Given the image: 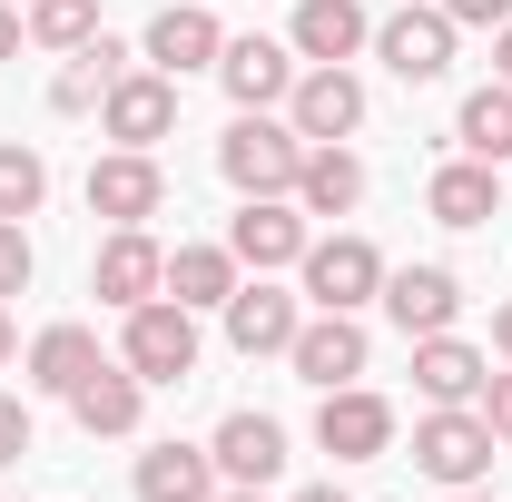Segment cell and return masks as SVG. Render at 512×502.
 Returning a JSON list of instances; mask_svg holds the SVG:
<instances>
[{"mask_svg":"<svg viewBox=\"0 0 512 502\" xmlns=\"http://www.w3.org/2000/svg\"><path fill=\"white\" fill-rule=\"evenodd\" d=\"M296 168H306V138L276 109H237V128L217 138V178L237 197H296Z\"/></svg>","mask_w":512,"mask_h":502,"instance_id":"cell-1","label":"cell"},{"mask_svg":"<svg viewBox=\"0 0 512 502\" xmlns=\"http://www.w3.org/2000/svg\"><path fill=\"white\" fill-rule=\"evenodd\" d=\"M493 424L473 414V404H424V424H414V473L424 483H444V493H473L483 473H493Z\"/></svg>","mask_w":512,"mask_h":502,"instance_id":"cell-2","label":"cell"},{"mask_svg":"<svg viewBox=\"0 0 512 502\" xmlns=\"http://www.w3.org/2000/svg\"><path fill=\"white\" fill-rule=\"evenodd\" d=\"M119 365H128L138 384H188V375H197V315L178 306V296H148V306H128Z\"/></svg>","mask_w":512,"mask_h":502,"instance_id":"cell-3","label":"cell"},{"mask_svg":"<svg viewBox=\"0 0 512 502\" xmlns=\"http://www.w3.org/2000/svg\"><path fill=\"white\" fill-rule=\"evenodd\" d=\"M296 276H306V306H325V315H365L384 296L375 237H316V247L296 256Z\"/></svg>","mask_w":512,"mask_h":502,"instance_id":"cell-4","label":"cell"},{"mask_svg":"<svg viewBox=\"0 0 512 502\" xmlns=\"http://www.w3.org/2000/svg\"><path fill=\"white\" fill-rule=\"evenodd\" d=\"M89 296L99 306H148V296H168V247L148 237V227H109V247L89 256Z\"/></svg>","mask_w":512,"mask_h":502,"instance_id":"cell-5","label":"cell"},{"mask_svg":"<svg viewBox=\"0 0 512 502\" xmlns=\"http://www.w3.org/2000/svg\"><path fill=\"white\" fill-rule=\"evenodd\" d=\"M227 247H237V266L276 276V266H296V256L316 247V227H306V207H296V197H247V207L227 217Z\"/></svg>","mask_w":512,"mask_h":502,"instance_id":"cell-6","label":"cell"},{"mask_svg":"<svg viewBox=\"0 0 512 502\" xmlns=\"http://www.w3.org/2000/svg\"><path fill=\"white\" fill-rule=\"evenodd\" d=\"M99 128H109L119 148H158V138L178 128V79L138 60L128 79H109V99H99Z\"/></svg>","mask_w":512,"mask_h":502,"instance_id":"cell-7","label":"cell"},{"mask_svg":"<svg viewBox=\"0 0 512 502\" xmlns=\"http://www.w3.org/2000/svg\"><path fill=\"white\" fill-rule=\"evenodd\" d=\"M316 443L335 463H375V453H394V404H384L375 384H335L316 404Z\"/></svg>","mask_w":512,"mask_h":502,"instance_id":"cell-8","label":"cell"},{"mask_svg":"<svg viewBox=\"0 0 512 502\" xmlns=\"http://www.w3.org/2000/svg\"><path fill=\"white\" fill-rule=\"evenodd\" d=\"M286 119H296V138H306V148H325V138H355V128H365V79H355V69H296V89H286Z\"/></svg>","mask_w":512,"mask_h":502,"instance_id":"cell-9","label":"cell"},{"mask_svg":"<svg viewBox=\"0 0 512 502\" xmlns=\"http://www.w3.org/2000/svg\"><path fill=\"white\" fill-rule=\"evenodd\" d=\"M375 60L394 69L404 89L444 79V69H453V20H444V10H424V0H414V10H394V20H375Z\"/></svg>","mask_w":512,"mask_h":502,"instance_id":"cell-10","label":"cell"},{"mask_svg":"<svg viewBox=\"0 0 512 502\" xmlns=\"http://www.w3.org/2000/svg\"><path fill=\"white\" fill-rule=\"evenodd\" d=\"M158 207H168V178H158L148 148H109V158L89 168V217H109V227H148Z\"/></svg>","mask_w":512,"mask_h":502,"instance_id":"cell-11","label":"cell"},{"mask_svg":"<svg viewBox=\"0 0 512 502\" xmlns=\"http://www.w3.org/2000/svg\"><path fill=\"white\" fill-rule=\"evenodd\" d=\"M394 325H404V345L414 335H453V315H463V276L453 266H384V296H375Z\"/></svg>","mask_w":512,"mask_h":502,"instance_id":"cell-12","label":"cell"},{"mask_svg":"<svg viewBox=\"0 0 512 502\" xmlns=\"http://www.w3.org/2000/svg\"><path fill=\"white\" fill-rule=\"evenodd\" d=\"M217 315H227V345H237V355H286L296 325H306V296H286V286H266V276H237V296Z\"/></svg>","mask_w":512,"mask_h":502,"instance_id":"cell-13","label":"cell"},{"mask_svg":"<svg viewBox=\"0 0 512 502\" xmlns=\"http://www.w3.org/2000/svg\"><path fill=\"white\" fill-rule=\"evenodd\" d=\"M286 50H296L306 69H345L355 50H375V20H365V0H296Z\"/></svg>","mask_w":512,"mask_h":502,"instance_id":"cell-14","label":"cell"},{"mask_svg":"<svg viewBox=\"0 0 512 502\" xmlns=\"http://www.w3.org/2000/svg\"><path fill=\"white\" fill-rule=\"evenodd\" d=\"M227 50V30H217V10H197V0H168L158 20H148V40H138V60L168 69V79H188V69H217Z\"/></svg>","mask_w":512,"mask_h":502,"instance_id":"cell-15","label":"cell"},{"mask_svg":"<svg viewBox=\"0 0 512 502\" xmlns=\"http://www.w3.org/2000/svg\"><path fill=\"white\" fill-rule=\"evenodd\" d=\"M286 365H296V375L316 384V394H335V384H355L365 375V325H355V315H306V325H296V345H286Z\"/></svg>","mask_w":512,"mask_h":502,"instance_id":"cell-16","label":"cell"},{"mask_svg":"<svg viewBox=\"0 0 512 502\" xmlns=\"http://www.w3.org/2000/svg\"><path fill=\"white\" fill-rule=\"evenodd\" d=\"M217 89H227L237 109H286L296 50H286V40H227V50H217Z\"/></svg>","mask_w":512,"mask_h":502,"instance_id":"cell-17","label":"cell"},{"mask_svg":"<svg viewBox=\"0 0 512 502\" xmlns=\"http://www.w3.org/2000/svg\"><path fill=\"white\" fill-rule=\"evenodd\" d=\"M207 453H217V483H276L286 473V424L276 414H227L217 434H207Z\"/></svg>","mask_w":512,"mask_h":502,"instance_id":"cell-18","label":"cell"},{"mask_svg":"<svg viewBox=\"0 0 512 502\" xmlns=\"http://www.w3.org/2000/svg\"><path fill=\"white\" fill-rule=\"evenodd\" d=\"M69 414H79V434H109V443H119V434H138V414H148V384L99 355L89 375L69 384Z\"/></svg>","mask_w":512,"mask_h":502,"instance_id":"cell-19","label":"cell"},{"mask_svg":"<svg viewBox=\"0 0 512 502\" xmlns=\"http://www.w3.org/2000/svg\"><path fill=\"white\" fill-rule=\"evenodd\" d=\"M483 375H493L483 345H463V335H414V394H424V404H473Z\"/></svg>","mask_w":512,"mask_h":502,"instance_id":"cell-20","label":"cell"},{"mask_svg":"<svg viewBox=\"0 0 512 502\" xmlns=\"http://www.w3.org/2000/svg\"><path fill=\"white\" fill-rule=\"evenodd\" d=\"M296 207H306V217H355V207H365V158H355L345 138L306 148V168H296Z\"/></svg>","mask_w":512,"mask_h":502,"instance_id":"cell-21","label":"cell"},{"mask_svg":"<svg viewBox=\"0 0 512 502\" xmlns=\"http://www.w3.org/2000/svg\"><path fill=\"white\" fill-rule=\"evenodd\" d=\"M138 502H217V453L207 443H148L138 453Z\"/></svg>","mask_w":512,"mask_h":502,"instance_id":"cell-22","label":"cell"},{"mask_svg":"<svg viewBox=\"0 0 512 502\" xmlns=\"http://www.w3.org/2000/svg\"><path fill=\"white\" fill-rule=\"evenodd\" d=\"M424 207H434V227H493V207H503L493 158H444L434 188H424Z\"/></svg>","mask_w":512,"mask_h":502,"instance_id":"cell-23","label":"cell"},{"mask_svg":"<svg viewBox=\"0 0 512 502\" xmlns=\"http://www.w3.org/2000/svg\"><path fill=\"white\" fill-rule=\"evenodd\" d=\"M168 296H178L188 315H217L227 296H237V247H227V237L178 247V256H168Z\"/></svg>","mask_w":512,"mask_h":502,"instance_id":"cell-24","label":"cell"},{"mask_svg":"<svg viewBox=\"0 0 512 502\" xmlns=\"http://www.w3.org/2000/svg\"><path fill=\"white\" fill-rule=\"evenodd\" d=\"M128 69H138V50L99 30V40H89V50H69V69L50 79V109H89V99H109V79H128Z\"/></svg>","mask_w":512,"mask_h":502,"instance_id":"cell-25","label":"cell"},{"mask_svg":"<svg viewBox=\"0 0 512 502\" xmlns=\"http://www.w3.org/2000/svg\"><path fill=\"white\" fill-rule=\"evenodd\" d=\"M89 365H99V335H89V325H40V335H30V384H40V394H69Z\"/></svg>","mask_w":512,"mask_h":502,"instance_id":"cell-26","label":"cell"},{"mask_svg":"<svg viewBox=\"0 0 512 502\" xmlns=\"http://www.w3.org/2000/svg\"><path fill=\"white\" fill-rule=\"evenodd\" d=\"M453 138H463V158H493V168L512 158V89H503V79L463 99V119H453Z\"/></svg>","mask_w":512,"mask_h":502,"instance_id":"cell-27","label":"cell"},{"mask_svg":"<svg viewBox=\"0 0 512 502\" xmlns=\"http://www.w3.org/2000/svg\"><path fill=\"white\" fill-rule=\"evenodd\" d=\"M20 30L40 40V50H89L99 40V0H20Z\"/></svg>","mask_w":512,"mask_h":502,"instance_id":"cell-28","label":"cell"},{"mask_svg":"<svg viewBox=\"0 0 512 502\" xmlns=\"http://www.w3.org/2000/svg\"><path fill=\"white\" fill-rule=\"evenodd\" d=\"M40 197H50V158L0 138V217H40Z\"/></svg>","mask_w":512,"mask_h":502,"instance_id":"cell-29","label":"cell"},{"mask_svg":"<svg viewBox=\"0 0 512 502\" xmlns=\"http://www.w3.org/2000/svg\"><path fill=\"white\" fill-rule=\"evenodd\" d=\"M30 276H40L30 227H20V217H0V306H10V296H30Z\"/></svg>","mask_w":512,"mask_h":502,"instance_id":"cell-30","label":"cell"},{"mask_svg":"<svg viewBox=\"0 0 512 502\" xmlns=\"http://www.w3.org/2000/svg\"><path fill=\"white\" fill-rule=\"evenodd\" d=\"M473 414L493 424V443H512V365H503V375H483V394H473Z\"/></svg>","mask_w":512,"mask_h":502,"instance_id":"cell-31","label":"cell"},{"mask_svg":"<svg viewBox=\"0 0 512 502\" xmlns=\"http://www.w3.org/2000/svg\"><path fill=\"white\" fill-rule=\"evenodd\" d=\"M434 10H444L453 30H503L512 20V0H434Z\"/></svg>","mask_w":512,"mask_h":502,"instance_id":"cell-32","label":"cell"},{"mask_svg":"<svg viewBox=\"0 0 512 502\" xmlns=\"http://www.w3.org/2000/svg\"><path fill=\"white\" fill-rule=\"evenodd\" d=\"M20 453H30V404L0 394V463H20Z\"/></svg>","mask_w":512,"mask_h":502,"instance_id":"cell-33","label":"cell"},{"mask_svg":"<svg viewBox=\"0 0 512 502\" xmlns=\"http://www.w3.org/2000/svg\"><path fill=\"white\" fill-rule=\"evenodd\" d=\"M20 40H30L20 30V0H0V60H20Z\"/></svg>","mask_w":512,"mask_h":502,"instance_id":"cell-34","label":"cell"},{"mask_svg":"<svg viewBox=\"0 0 512 502\" xmlns=\"http://www.w3.org/2000/svg\"><path fill=\"white\" fill-rule=\"evenodd\" d=\"M493 355H503V365H512V296H503V306H493Z\"/></svg>","mask_w":512,"mask_h":502,"instance_id":"cell-35","label":"cell"},{"mask_svg":"<svg viewBox=\"0 0 512 502\" xmlns=\"http://www.w3.org/2000/svg\"><path fill=\"white\" fill-rule=\"evenodd\" d=\"M493 69H503V89H512V20L493 30Z\"/></svg>","mask_w":512,"mask_h":502,"instance_id":"cell-36","label":"cell"},{"mask_svg":"<svg viewBox=\"0 0 512 502\" xmlns=\"http://www.w3.org/2000/svg\"><path fill=\"white\" fill-rule=\"evenodd\" d=\"M217 502H266V493H256V483H227V493H217Z\"/></svg>","mask_w":512,"mask_h":502,"instance_id":"cell-37","label":"cell"},{"mask_svg":"<svg viewBox=\"0 0 512 502\" xmlns=\"http://www.w3.org/2000/svg\"><path fill=\"white\" fill-rule=\"evenodd\" d=\"M296 502H355V493H335V483H316V493H296Z\"/></svg>","mask_w":512,"mask_h":502,"instance_id":"cell-38","label":"cell"},{"mask_svg":"<svg viewBox=\"0 0 512 502\" xmlns=\"http://www.w3.org/2000/svg\"><path fill=\"white\" fill-rule=\"evenodd\" d=\"M10 345H20V335H10V315H0V365H10Z\"/></svg>","mask_w":512,"mask_h":502,"instance_id":"cell-39","label":"cell"},{"mask_svg":"<svg viewBox=\"0 0 512 502\" xmlns=\"http://www.w3.org/2000/svg\"><path fill=\"white\" fill-rule=\"evenodd\" d=\"M444 502H483V493H444Z\"/></svg>","mask_w":512,"mask_h":502,"instance_id":"cell-40","label":"cell"}]
</instances>
